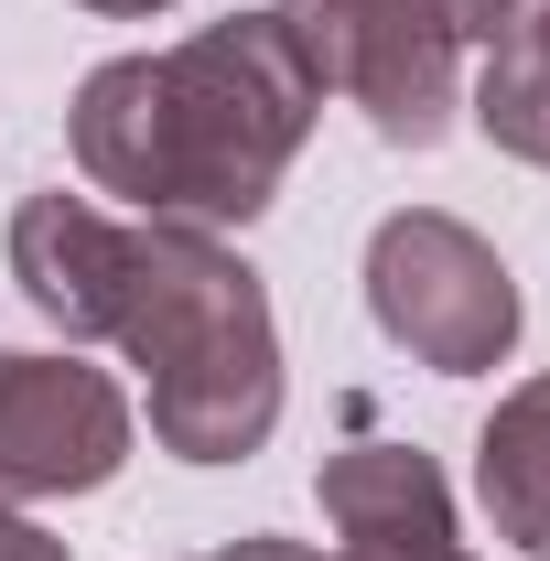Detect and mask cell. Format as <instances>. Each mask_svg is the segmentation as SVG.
Here are the masks:
<instances>
[{
	"label": "cell",
	"mask_w": 550,
	"mask_h": 561,
	"mask_svg": "<svg viewBox=\"0 0 550 561\" xmlns=\"http://www.w3.org/2000/svg\"><path fill=\"white\" fill-rule=\"evenodd\" d=\"M76 11H108V22H140V11H173V0H76Z\"/></svg>",
	"instance_id": "4fadbf2b"
},
{
	"label": "cell",
	"mask_w": 550,
	"mask_h": 561,
	"mask_svg": "<svg viewBox=\"0 0 550 561\" xmlns=\"http://www.w3.org/2000/svg\"><path fill=\"white\" fill-rule=\"evenodd\" d=\"M313 108H324V87L302 66V44L280 33V11H238L162 55H108L76 87L66 140L98 195L227 238V227L271 216L280 173L313 140Z\"/></svg>",
	"instance_id": "6da1fadb"
},
{
	"label": "cell",
	"mask_w": 550,
	"mask_h": 561,
	"mask_svg": "<svg viewBox=\"0 0 550 561\" xmlns=\"http://www.w3.org/2000/svg\"><path fill=\"white\" fill-rule=\"evenodd\" d=\"M475 496L496 518V540L550 561V378H518L496 400V421L475 432Z\"/></svg>",
	"instance_id": "ba28073f"
},
{
	"label": "cell",
	"mask_w": 550,
	"mask_h": 561,
	"mask_svg": "<svg viewBox=\"0 0 550 561\" xmlns=\"http://www.w3.org/2000/svg\"><path fill=\"white\" fill-rule=\"evenodd\" d=\"M324 518L345 529V551H443L454 540V486L421 443H345L324 454Z\"/></svg>",
	"instance_id": "52a82bcc"
},
{
	"label": "cell",
	"mask_w": 550,
	"mask_h": 561,
	"mask_svg": "<svg viewBox=\"0 0 550 561\" xmlns=\"http://www.w3.org/2000/svg\"><path fill=\"white\" fill-rule=\"evenodd\" d=\"M108 346L151 378V443L173 465H249L280 432V324L260 271L216 238L140 216Z\"/></svg>",
	"instance_id": "7a4b0ae2"
},
{
	"label": "cell",
	"mask_w": 550,
	"mask_h": 561,
	"mask_svg": "<svg viewBox=\"0 0 550 561\" xmlns=\"http://www.w3.org/2000/svg\"><path fill=\"white\" fill-rule=\"evenodd\" d=\"M0 561H66V540H55V529H33V518L0 496Z\"/></svg>",
	"instance_id": "30bf717a"
},
{
	"label": "cell",
	"mask_w": 550,
	"mask_h": 561,
	"mask_svg": "<svg viewBox=\"0 0 550 561\" xmlns=\"http://www.w3.org/2000/svg\"><path fill=\"white\" fill-rule=\"evenodd\" d=\"M11 280H22V302L44 313V324H66V335H108L119 324V280H130V227L108 206H87L66 184H44V195H22L11 206Z\"/></svg>",
	"instance_id": "8992f818"
},
{
	"label": "cell",
	"mask_w": 550,
	"mask_h": 561,
	"mask_svg": "<svg viewBox=\"0 0 550 561\" xmlns=\"http://www.w3.org/2000/svg\"><path fill=\"white\" fill-rule=\"evenodd\" d=\"M324 98H345L389 151H432L465 108V44L443 0H271Z\"/></svg>",
	"instance_id": "277c9868"
},
{
	"label": "cell",
	"mask_w": 550,
	"mask_h": 561,
	"mask_svg": "<svg viewBox=\"0 0 550 561\" xmlns=\"http://www.w3.org/2000/svg\"><path fill=\"white\" fill-rule=\"evenodd\" d=\"M216 561H227V551H216Z\"/></svg>",
	"instance_id": "5bb4252c"
},
{
	"label": "cell",
	"mask_w": 550,
	"mask_h": 561,
	"mask_svg": "<svg viewBox=\"0 0 550 561\" xmlns=\"http://www.w3.org/2000/svg\"><path fill=\"white\" fill-rule=\"evenodd\" d=\"M507 44H518V55H540V66H550V0H518V22H507ZM485 55H496V44H485Z\"/></svg>",
	"instance_id": "8fae6325"
},
{
	"label": "cell",
	"mask_w": 550,
	"mask_h": 561,
	"mask_svg": "<svg viewBox=\"0 0 550 561\" xmlns=\"http://www.w3.org/2000/svg\"><path fill=\"white\" fill-rule=\"evenodd\" d=\"M130 465V389L87 356H0V496H98Z\"/></svg>",
	"instance_id": "5b68a950"
},
{
	"label": "cell",
	"mask_w": 550,
	"mask_h": 561,
	"mask_svg": "<svg viewBox=\"0 0 550 561\" xmlns=\"http://www.w3.org/2000/svg\"><path fill=\"white\" fill-rule=\"evenodd\" d=\"M335 561H475L465 540H443V551H335Z\"/></svg>",
	"instance_id": "7c38bea8"
},
{
	"label": "cell",
	"mask_w": 550,
	"mask_h": 561,
	"mask_svg": "<svg viewBox=\"0 0 550 561\" xmlns=\"http://www.w3.org/2000/svg\"><path fill=\"white\" fill-rule=\"evenodd\" d=\"M367 313L400 356H421L432 378H485L507 367L529 302H518V271L496 260V238H475L465 216L443 206H400L378 216L367 238Z\"/></svg>",
	"instance_id": "3957f363"
},
{
	"label": "cell",
	"mask_w": 550,
	"mask_h": 561,
	"mask_svg": "<svg viewBox=\"0 0 550 561\" xmlns=\"http://www.w3.org/2000/svg\"><path fill=\"white\" fill-rule=\"evenodd\" d=\"M443 22H454V44H507L518 0H443Z\"/></svg>",
	"instance_id": "9c48e42d"
}]
</instances>
